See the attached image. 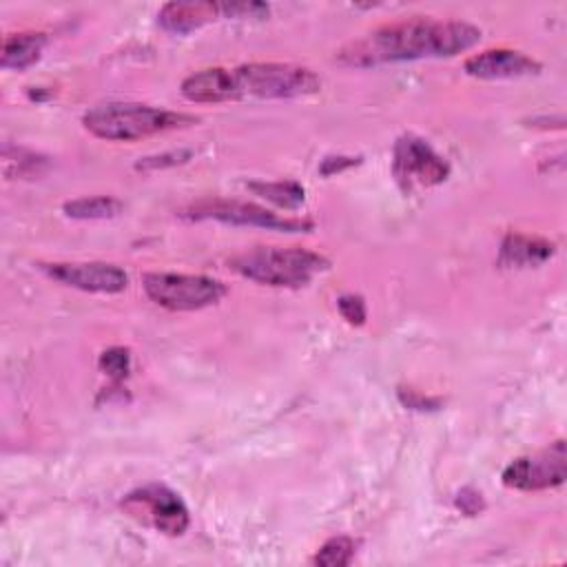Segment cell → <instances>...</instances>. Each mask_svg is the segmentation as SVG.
<instances>
[{
	"label": "cell",
	"mask_w": 567,
	"mask_h": 567,
	"mask_svg": "<svg viewBox=\"0 0 567 567\" xmlns=\"http://www.w3.org/2000/svg\"><path fill=\"white\" fill-rule=\"evenodd\" d=\"M481 40V29L463 20L408 18L377 27L337 51L343 66H379L388 62H410L423 58H452L472 49Z\"/></svg>",
	"instance_id": "1"
},
{
	"label": "cell",
	"mask_w": 567,
	"mask_h": 567,
	"mask_svg": "<svg viewBox=\"0 0 567 567\" xmlns=\"http://www.w3.org/2000/svg\"><path fill=\"white\" fill-rule=\"evenodd\" d=\"M42 270L71 288L84 292H122L128 286V275L115 266L104 261H73V264H42Z\"/></svg>",
	"instance_id": "10"
},
{
	"label": "cell",
	"mask_w": 567,
	"mask_h": 567,
	"mask_svg": "<svg viewBox=\"0 0 567 567\" xmlns=\"http://www.w3.org/2000/svg\"><path fill=\"white\" fill-rule=\"evenodd\" d=\"M221 16L230 18H261L268 13V4L261 2H230V4H219Z\"/></svg>",
	"instance_id": "22"
},
{
	"label": "cell",
	"mask_w": 567,
	"mask_h": 567,
	"mask_svg": "<svg viewBox=\"0 0 567 567\" xmlns=\"http://www.w3.org/2000/svg\"><path fill=\"white\" fill-rule=\"evenodd\" d=\"M230 268L246 279L279 286L299 288L306 286L315 275L328 270L330 261L308 248H279V246H257L246 252L235 255Z\"/></svg>",
	"instance_id": "3"
},
{
	"label": "cell",
	"mask_w": 567,
	"mask_h": 567,
	"mask_svg": "<svg viewBox=\"0 0 567 567\" xmlns=\"http://www.w3.org/2000/svg\"><path fill=\"white\" fill-rule=\"evenodd\" d=\"M567 476L565 441L558 439L549 447L514 458L503 470V485L520 492H538L563 485Z\"/></svg>",
	"instance_id": "8"
},
{
	"label": "cell",
	"mask_w": 567,
	"mask_h": 567,
	"mask_svg": "<svg viewBox=\"0 0 567 567\" xmlns=\"http://www.w3.org/2000/svg\"><path fill=\"white\" fill-rule=\"evenodd\" d=\"M190 219H215L230 226H257L266 230H281V233H308L312 230V221L308 219H292L279 217L257 204L248 202H233V199H204L186 208L184 213Z\"/></svg>",
	"instance_id": "7"
},
{
	"label": "cell",
	"mask_w": 567,
	"mask_h": 567,
	"mask_svg": "<svg viewBox=\"0 0 567 567\" xmlns=\"http://www.w3.org/2000/svg\"><path fill=\"white\" fill-rule=\"evenodd\" d=\"M122 507L135 520L151 525L168 536L184 534L190 523L184 501L164 485H146L126 494Z\"/></svg>",
	"instance_id": "6"
},
{
	"label": "cell",
	"mask_w": 567,
	"mask_h": 567,
	"mask_svg": "<svg viewBox=\"0 0 567 567\" xmlns=\"http://www.w3.org/2000/svg\"><path fill=\"white\" fill-rule=\"evenodd\" d=\"M321 89V80L308 66L288 62H250L233 69V95L246 97H303Z\"/></svg>",
	"instance_id": "4"
},
{
	"label": "cell",
	"mask_w": 567,
	"mask_h": 567,
	"mask_svg": "<svg viewBox=\"0 0 567 567\" xmlns=\"http://www.w3.org/2000/svg\"><path fill=\"white\" fill-rule=\"evenodd\" d=\"M352 164H357V157H326L323 164H321V173L332 175V173H339V171H343Z\"/></svg>",
	"instance_id": "25"
},
{
	"label": "cell",
	"mask_w": 567,
	"mask_h": 567,
	"mask_svg": "<svg viewBox=\"0 0 567 567\" xmlns=\"http://www.w3.org/2000/svg\"><path fill=\"white\" fill-rule=\"evenodd\" d=\"M100 370L104 374H109L113 381H122L128 377L131 372V352L122 346H113V348H106L102 354H100V361H97Z\"/></svg>",
	"instance_id": "19"
},
{
	"label": "cell",
	"mask_w": 567,
	"mask_h": 567,
	"mask_svg": "<svg viewBox=\"0 0 567 567\" xmlns=\"http://www.w3.org/2000/svg\"><path fill=\"white\" fill-rule=\"evenodd\" d=\"M554 255V244L536 237V235H523V233H509L498 252V264L507 268H527L538 266L547 261Z\"/></svg>",
	"instance_id": "14"
},
{
	"label": "cell",
	"mask_w": 567,
	"mask_h": 567,
	"mask_svg": "<svg viewBox=\"0 0 567 567\" xmlns=\"http://www.w3.org/2000/svg\"><path fill=\"white\" fill-rule=\"evenodd\" d=\"M195 122L197 117L188 113H175L140 102L95 104L82 115V124L89 133L111 142H135Z\"/></svg>",
	"instance_id": "2"
},
{
	"label": "cell",
	"mask_w": 567,
	"mask_h": 567,
	"mask_svg": "<svg viewBox=\"0 0 567 567\" xmlns=\"http://www.w3.org/2000/svg\"><path fill=\"white\" fill-rule=\"evenodd\" d=\"M248 190L286 210L299 208L306 199V190L297 182H248Z\"/></svg>",
	"instance_id": "16"
},
{
	"label": "cell",
	"mask_w": 567,
	"mask_h": 567,
	"mask_svg": "<svg viewBox=\"0 0 567 567\" xmlns=\"http://www.w3.org/2000/svg\"><path fill=\"white\" fill-rule=\"evenodd\" d=\"M122 202L109 195H97V197H80L73 202H66L62 206L66 217L73 219H109L122 213Z\"/></svg>",
	"instance_id": "17"
},
{
	"label": "cell",
	"mask_w": 567,
	"mask_h": 567,
	"mask_svg": "<svg viewBox=\"0 0 567 567\" xmlns=\"http://www.w3.org/2000/svg\"><path fill=\"white\" fill-rule=\"evenodd\" d=\"M190 157V151H171V153H162V155H153V157H144L142 162L135 164V168L140 171H155V168H164V166H175L182 164Z\"/></svg>",
	"instance_id": "21"
},
{
	"label": "cell",
	"mask_w": 567,
	"mask_h": 567,
	"mask_svg": "<svg viewBox=\"0 0 567 567\" xmlns=\"http://www.w3.org/2000/svg\"><path fill=\"white\" fill-rule=\"evenodd\" d=\"M44 44H47V38L40 31H22V33L7 35L0 53L2 69H16V71L29 69L40 60Z\"/></svg>",
	"instance_id": "15"
},
{
	"label": "cell",
	"mask_w": 567,
	"mask_h": 567,
	"mask_svg": "<svg viewBox=\"0 0 567 567\" xmlns=\"http://www.w3.org/2000/svg\"><path fill=\"white\" fill-rule=\"evenodd\" d=\"M219 16V2H166L157 13V22L171 33H190Z\"/></svg>",
	"instance_id": "13"
},
{
	"label": "cell",
	"mask_w": 567,
	"mask_h": 567,
	"mask_svg": "<svg viewBox=\"0 0 567 567\" xmlns=\"http://www.w3.org/2000/svg\"><path fill=\"white\" fill-rule=\"evenodd\" d=\"M399 399H401L403 405H408V408H412V410H436V408L441 405L439 399L419 394L416 390H410V388H408V390L401 388V390H399Z\"/></svg>",
	"instance_id": "23"
},
{
	"label": "cell",
	"mask_w": 567,
	"mask_h": 567,
	"mask_svg": "<svg viewBox=\"0 0 567 567\" xmlns=\"http://www.w3.org/2000/svg\"><path fill=\"white\" fill-rule=\"evenodd\" d=\"M179 91L188 102H197V104L230 102V100H235V95H233V69L210 66V69L195 71L188 78H184Z\"/></svg>",
	"instance_id": "12"
},
{
	"label": "cell",
	"mask_w": 567,
	"mask_h": 567,
	"mask_svg": "<svg viewBox=\"0 0 567 567\" xmlns=\"http://www.w3.org/2000/svg\"><path fill=\"white\" fill-rule=\"evenodd\" d=\"M456 507H458L463 514L474 516V514L483 512L485 503H483L481 492H476V489H472V487H465V489H461V492L456 494Z\"/></svg>",
	"instance_id": "24"
},
{
	"label": "cell",
	"mask_w": 567,
	"mask_h": 567,
	"mask_svg": "<svg viewBox=\"0 0 567 567\" xmlns=\"http://www.w3.org/2000/svg\"><path fill=\"white\" fill-rule=\"evenodd\" d=\"M392 171L403 188L436 186L447 179L450 164L425 140L405 133L394 142Z\"/></svg>",
	"instance_id": "9"
},
{
	"label": "cell",
	"mask_w": 567,
	"mask_h": 567,
	"mask_svg": "<svg viewBox=\"0 0 567 567\" xmlns=\"http://www.w3.org/2000/svg\"><path fill=\"white\" fill-rule=\"evenodd\" d=\"M354 540L348 538V536H334V538H328L319 551L315 554L312 563L315 565H321V567H343V565H350L352 558H354Z\"/></svg>",
	"instance_id": "18"
},
{
	"label": "cell",
	"mask_w": 567,
	"mask_h": 567,
	"mask_svg": "<svg viewBox=\"0 0 567 567\" xmlns=\"http://www.w3.org/2000/svg\"><path fill=\"white\" fill-rule=\"evenodd\" d=\"M142 286L148 299L168 310H199L217 303L226 295L221 281L204 275L146 272Z\"/></svg>",
	"instance_id": "5"
},
{
	"label": "cell",
	"mask_w": 567,
	"mask_h": 567,
	"mask_svg": "<svg viewBox=\"0 0 567 567\" xmlns=\"http://www.w3.org/2000/svg\"><path fill=\"white\" fill-rule=\"evenodd\" d=\"M337 308L341 312V317L350 323V326H363L365 323V301L359 295H341L337 299Z\"/></svg>",
	"instance_id": "20"
},
{
	"label": "cell",
	"mask_w": 567,
	"mask_h": 567,
	"mask_svg": "<svg viewBox=\"0 0 567 567\" xmlns=\"http://www.w3.org/2000/svg\"><path fill=\"white\" fill-rule=\"evenodd\" d=\"M465 73L481 80H503L523 78L540 71V62L516 49H485L474 53L463 64Z\"/></svg>",
	"instance_id": "11"
}]
</instances>
